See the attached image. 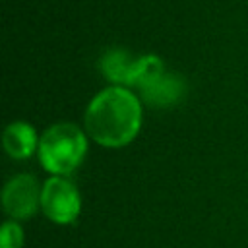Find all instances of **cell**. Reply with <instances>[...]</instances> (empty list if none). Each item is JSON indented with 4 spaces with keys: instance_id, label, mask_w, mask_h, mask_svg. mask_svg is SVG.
Here are the masks:
<instances>
[{
    "instance_id": "6da1fadb",
    "label": "cell",
    "mask_w": 248,
    "mask_h": 248,
    "mask_svg": "<svg viewBox=\"0 0 248 248\" xmlns=\"http://www.w3.org/2000/svg\"><path fill=\"white\" fill-rule=\"evenodd\" d=\"M141 124L140 101L124 87L101 91L87 107V134L101 145L120 147L134 140Z\"/></svg>"
},
{
    "instance_id": "7a4b0ae2",
    "label": "cell",
    "mask_w": 248,
    "mask_h": 248,
    "mask_svg": "<svg viewBox=\"0 0 248 248\" xmlns=\"http://www.w3.org/2000/svg\"><path fill=\"white\" fill-rule=\"evenodd\" d=\"M87 149L85 136L74 124H54L39 141V157L46 170L54 174L72 172L83 159Z\"/></svg>"
},
{
    "instance_id": "3957f363",
    "label": "cell",
    "mask_w": 248,
    "mask_h": 248,
    "mask_svg": "<svg viewBox=\"0 0 248 248\" xmlns=\"http://www.w3.org/2000/svg\"><path fill=\"white\" fill-rule=\"evenodd\" d=\"M136 85L141 89L145 103L155 105V107L172 105L184 93V81L178 76L165 72L163 62L151 54L145 56L143 70Z\"/></svg>"
},
{
    "instance_id": "277c9868",
    "label": "cell",
    "mask_w": 248,
    "mask_h": 248,
    "mask_svg": "<svg viewBox=\"0 0 248 248\" xmlns=\"http://www.w3.org/2000/svg\"><path fill=\"white\" fill-rule=\"evenodd\" d=\"M41 205L54 223H72L79 213V194L64 178H50L43 186Z\"/></svg>"
},
{
    "instance_id": "5b68a950",
    "label": "cell",
    "mask_w": 248,
    "mask_h": 248,
    "mask_svg": "<svg viewBox=\"0 0 248 248\" xmlns=\"http://www.w3.org/2000/svg\"><path fill=\"white\" fill-rule=\"evenodd\" d=\"M41 202L39 196V184L31 174H19L12 178L2 196V203L8 215L16 219H27L37 211V205Z\"/></svg>"
},
{
    "instance_id": "8992f818",
    "label": "cell",
    "mask_w": 248,
    "mask_h": 248,
    "mask_svg": "<svg viewBox=\"0 0 248 248\" xmlns=\"http://www.w3.org/2000/svg\"><path fill=\"white\" fill-rule=\"evenodd\" d=\"M141 64H143V56L132 58L124 50H108L101 60V70L108 79L116 83L136 85L141 72Z\"/></svg>"
},
{
    "instance_id": "52a82bcc",
    "label": "cell",
    "mask_w": 248,
    "mask_h": 248,
    "mask_svg": "<svg viewBox=\"0 0 248 248\" xmlns=\"http://www.w3.org/2000/svg\"><path fill=\"white\" fill-rule=\"evenodd\" d=\"M37 143L35 130L25 122H14L4 130V147L16 159H25L33 153Z\"/></svg>"
},
{
    "instance_id": "ba28073f",
    "label": "cell",
    "mask_w": 248,
    "mask_h": 248,
    "mask_svg": "<svg viewBox=\"0 0 248 248\" xmlns=\"http://www.w3.org/2000/svg\"><path fill=\"white\" fill-rule=\"evenodd\" d=\"M0 242H2V248H21V244H23L21 227L16 225V223H6L2 227Z\"/></svg>"
}]
</instances>
